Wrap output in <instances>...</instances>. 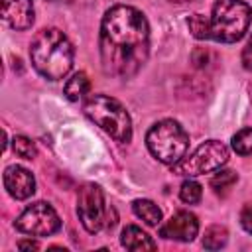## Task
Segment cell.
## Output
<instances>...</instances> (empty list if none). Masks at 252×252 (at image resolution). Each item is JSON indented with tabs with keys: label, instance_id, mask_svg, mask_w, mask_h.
<instances>
[{
	"label": "cell",
	"instance_id": "obj_17",
	"mask_svg": "<svg viewBox=\"0 0 252 252\" xmlns=\"http://www.w3.org/2000/svg\"><path fill=\"white\" fill-rule=\"evenodd\" d=\"M12 148H14L16 156H20V158H24V159H33V158L37 156L35 144H33L30 138H26V136H16V138L12 140Z\"/></svg>",
	"mask_w": 252,
	"mask_h": 252
},
{
	"label": "cell",
	"instance_id": "obj_14",
	"mask_svg": "<svg viewBox=\"0 0 252 252\" xmlns=\"http://www.w3.org/2000/svg\"><path fill=\"white\" fill-rule=\"evenodd\" d=\"M89 89H91L89 77H87L85 73H75V75L65 83V89H63V91H65V96H67L69 100L77 102V100H83V98L87 96Z\"/></svg>",
	"mask_w": 252,
	"mask_h": 252
},
{
	"label": "cell",
	"instance_id": "obj_4",
	"mask_svg": "<svg viewBox=\"0 0 252 252\" xmlns=\"http://www.w3.org/2000/svg\"><path fill=\"white\" fill-rule=\"evenodd\" d=\"M85 114L120 144L132 140V120L126 108L108 94H91L85 100Z\"/></svg>",
	"mask_w": 252,
	"mask_h": 252
},
{
	"label": "cell",
	"instance_id": "obj_25",
	"mask_svg": "<svg viewBox=\"0 0 252 252\" xmlns=\"http://www.w3.org/2000/svg\"><path fill=\"white\" fill-rule=\"evenodd\" d=\"M55 2H71V0H55Z\"/></svg>",
	"mask_w": 252,
	"mask_h": 252
},
{
	"label": "cell",
	"instance_id": "obj_3",
	"mask_svg": "<svg viewBox=\"0 0 252 252\" xmlns=\"http://www.w3.org/2000/svg\"><path fill=\"white\" fill-rule=\"evenodd\" d=\"M252 8L242 0H217L209 18V39L234 43L248 32Z\"/></svg>",
	"mask_w": 252,
	"mask_h": 252
},
{
	"label": "cell",
	"instance_id": "obj_11",
	"mask_svg": "<svg viewBox=\"0 0 252 252\" xmlns=\"http://www.w3.org/2000/svg\"><path fill=\"white\" fill-rule=\"evenodd\" d=\"M2 20L12 30H28L33 24V4L32 0H0Z\"/></svg>",
	"mask_w": 252,
	"mask_h": 252
},
{
	"label": "cell",
	"instance_id": "obj_8",
	"mask_svg": "<svg viewBox=\"0 0 252 252\" xmlns=\"http://www.w3.org/2000/svg\"><path fill=\"white\" fill-rule=\"evenodd\" d=\"M59 226H61L59 215L55 213V209L49 203H43V201L32 203L16 219V228L20 232L32 234V236H49V234L57 232Z\"/></svg>",
	"mask_w": 252,
	"mask_h": 252
},
{
	"label": "cell",
	"instance_id": "obj_5",
	"mask_svg": "<svg viewBox=\"0 0 252 252\" xmlns=\"http://www.w3.org/2000/svg\"><path fill=\"white\" fill-rule=\"evenodd\" d=\"M146 146L158 161L173 165L185 158L187 148H189V136L179 122L165 118V120L156 122L148 130Z\"/></svg>",
	"mask_w": 252,
	"mask_h": 252
},
{
	"label": "cell",
	"instance_id": "obj_15",
	"mask_svg": "<svg viewBox=\"0 0 252 252\" xmlns=\"http://www.w3.org/2000/svg\"><path fill=\"white\" fill-rule=\"evenodd\" d=\"M228 240V234H226V228L224 226H209L205 230V236H203V246L207 250H220Z\"/></svg>",
	"mask_w": 252,
	"mask_h": 252
},
{
	"label": "cell",
	"instance_id": "obj_22",
	"mask_svg": "<svg viewBox=\"0 0 252 252\" xmlns=\"http://www.w3.org/2000/svg\"><path fill=\"white\" fill-rule=\"evenodd\" d=\"M242 65H244V69L252 71V35H250V39L246 41V45L242 49Z\"/></svg>",
	"mask_w": 252,
	"mask_h": 252
},
{
	"label": "cell",
	"instance_id": "obj_16",
	"mask_svg": "<svg viewBox=\"0 0 252 252\" xmlns=\"http://www.w3.org/2000/svg\"><path fill=\"white\" fill-rule=\"evenodd\" d=\"M232 150L238 156L252 154V128H242L232 136Z\"/></svg>",
	"mask_w": 252,
	"mask_h": 252
},
{
	"label": "cell",
	"instance_id": "obj_13",
	"mask_svg": "<svg viewBox=\"0 0 252 252\" xmlns=\"http://www.w3.org/2000/svg\"><path fill=\"white\" fill-rule=\"evenodd\" d=\"M132 211H134V215L136 217H140L146 224H150V226H156L159 220H161V211H159V207L154 203V201H150V199H136L134 203H132Z\"/></svg>",
	"mask_w": 252,
	"mask_h": 252
},
{
	"label": "cell",
	"instance_id": "obj_9",
	"mask_svg": "<svg viewBox=\"0 0 252 252\" xmlns=\"http://www.w3.org/2000/svg\"><path fill=\"white\" fill-rule=\"evenodd\" d=\"M197 232H199V220L189 211L175 213L159 228V236H163L167 240H177V242H191L197 236Z\"/></svg>",
	"mask_w": 252,
	"mask_h": 252
},
{
	"label": "cell",
	"instance_id": "obj_20",
	"mask_svg": "<svg viewBox=\"0 0 252 252\" xmlns=\"http://www.w3.org/2000/svg\"><path fill=\"white\" fill-rule=\"evenodd\" d=\"M187 26L191 30V33L197 39H209V18H205L203 14H193L187 20Z\"/></svg>",
	"mask_w": 252,
	"mask_h": 252
},
{
	"label": "cell",
	"instance_id": "obj_10",
	"mask_svg": "<svg viewBox=\"0 0 252 252\" xmlns=\"http://www.w3.org/2000/svg\"><path fill=\"white\" fill-rule=\"evenodd\" d=\"M4 187H6L10 197H14L18 201H24V199H30L33 195L35 179H33V175L26 167L10 165L4 171Z\"/></svg>",
	"mask_w": 252,
	"mask_h": 252
},
{
	"label": "cell",
	"instance_id": "obj_21",
	"mask_svg": "<svg viewBox=\"0 0 252 252\" xmlns=\"http://www.w3.org/2000/svg\"><path fill=\"white\" fill-rule=\"evenodd\" d=\"M240 224H242V228L248 234H252V203H246L242 207V211H240Z\"/></svg>",
	"mask_w": 252,
	"mask_h": 252
},
{
	"label": "cell",
	"instance_id": "obj_1",
	"mask_svg": "<svg viewBox=\"0 0 252 252\" xmlns=\"http://www.w3.org/2000/svg\"><path fill=\"white\" fill-rule=\"evenodd\" d=\"M100 65L106 75L134 77L150 53V26L146 16L126 4L106 10L100 24Z\"/></svg>",
	"mask_w": 252,
	"mask_h": 252
},
{
	"label": "cell",
	"instance_id": "obj_2",
	"mask_svg": "<svg viewBox=\"0 0 252 252\" xmlns=\"http://www.w3.org/2000/svg\"><path fill=\"white\" fill-rule=\"evenodd\" d=\"M30 59L33 69L49 79H63L73 65V45L67 35L57 28H45L37 32L30 45Z\"/></svg>",
	"mask_w": 252,
	"mask_h": 252
},
{
	"label": "cell",
	"instance_id": "obj_19",
	"mask_svg": "<svg viewBox=\"0 0 252 252\" xmlns=\"http://www.w3.org/2000/svg\"><path fill=\"white\" fill-rule=\"evenodd\" d=\"M201 195H203V189H201V185H199L197 181L187 179V181H183V183H181L179 197H181V201H183V203H189V205L199 203V201H201Z\"/></svg>",
	"mask_w": 252,
	"mask_h": 252
},
{
	"label": "cell",
	"instance_id": "obj_24",
	"mask_svg": "<svg viewBox=\"0 0 252 252\" xmlns=\"http://www.w3.org/2000/svg\"><path fill=\"white\" fill-rule=\"evenodd\" d=\"M171 2H175V4H193L197 0H171Z\"/></svg>",
	"mask_w": 252,
	"mask_h": 252
},
{
	"label": "cell",
	"instance_id": "obj_7",
	"mask_svg": "<svg viewBox=\"0 0 252 252\" xmlns=\"http://www.w3.org/2000/svg\"><path fill=\"white\" fill-rule=\"evenodd\" d=\"M77 215L87 232L94 234L102 228L106 220V207H104L102 189L98 185L94 183L81 185L77 193Z\"/></svg>",
	"mask_w": 252,
	"mask_h": 252
},
{
	"label": "cell",
	"instance_id": "obj_12",
	"mask_svg": "<svg viewBox=\"0 0 252 252\" xmlns=\"http://www.w3.org/2000/svg\"><path fill=\"white\" fill-rule=\"evenodd\" d=\"M120 244L126 248V250H156V242L152 240L150 234H146L142 228L134 226V224H128L122 228V234H120Z\"/></svg>",
	"mask_w": 252,
	"mask_h": 252
},
{
	"label": "cell",
	"instance_id": "obj_18",
	"mask_svg": "<svg viewBox=\"0 0 252 252\" xmlns=\"http://www.w3.org/2000/svg\"><path fill=\"white\" fill-rule=\"evenodd\" d=\"M236 179H238V175H236L234 171L224 169V171H219V173L211 179V187L215 189V193H224V191H228V189L236 183Z\"/></svg>",
	"mask_w": 252,
	"mask_h": 252
},
{
	"label": "cell",
	"instance_id": "obj_23",
	"mask_svg": "<svg viewBox=\"0 0 252 252\" xmlns=\"http://www.w3.org/2000/svg\"><path fill=\"white\" fill-rule=\"evenodd\" d=\"M18 248H28V250H37V248H39V244H37V242H32V240H22V242H18Z\"/></svg>",
	"mask_w": 252,
	"mask_h": 252
},
{
	"label": "cell",
	"instance_id": "obj_6",
	"mask_svg": "<svg viewBox=\"0 0 252 252\" xmlns=\"http://www.w3.org/2000/svg\"><path fill=\"white\" fill-rule=\"evenodd\" d=\"M228 161V148L219 140H209L201 144L189 158L179 159L171 165V171L181 177H195L220 169Z\"/></svg>",
	"mask_w": 252,
	"mask_h": 252
}]
</instances>
